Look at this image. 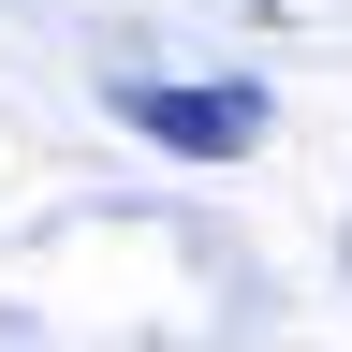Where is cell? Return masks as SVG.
<instances>
[{"mask_svg":"<svg viewBox=\"0 0 352 352\" xmlns=\"http://www.w3.org/2000/svg\"><path fill=\"white\" fill-rule=\"evenodd\" d=\"M132 132L176 162H250L264 147V88H132Z\"/></svg>","mask_w":352,"mask_h":352,"instance_id":"obj_1","label":"cell"}]
</instances>
